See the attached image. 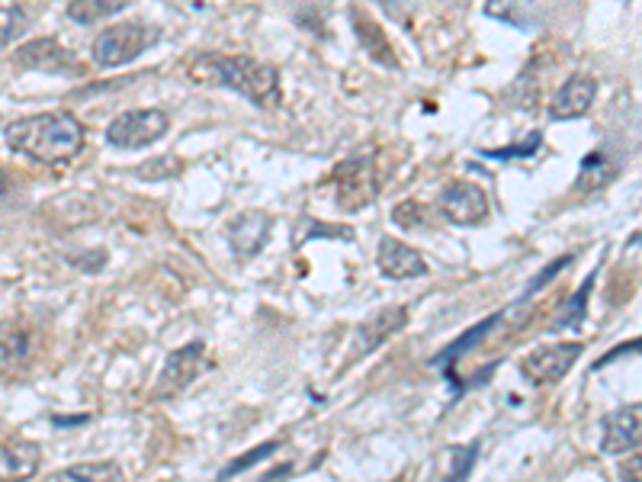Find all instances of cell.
Returning a JSON list of instances; mask_svg holds the SVG:
<instances>
[{
    "label": "cell",
    "mask_w": 642,
    "mask_h": 482,
    "mask_svg": "<svg viewBox=\"0 0 642 482\" xmlns=\"http://www.w3.org/2000/svg\"><path fill=\"white\" fill-rule=\"evenodd\" d=\"M3 138L7 148L39 165H68L84 148V125L71 113L52 110V113L7 122Z\"/></svg>",
    "instance_id": "obj_1"
},
{
    "label": "cell",
    "mask_w": 642,
    "mask_h": 482,
    "mask_svg": "<svg viewBox=\"0 0 642 482\" xmlns=\"http://www.w3.org/2000/svg\"><path fill=\"white\" fill-rule=\"evenodd\" d=\"M190 74L209 84L232 87L234 94H241L261 110L280 107V71L267 61H257L251 56H206V59H196Z\"/></svg>",
    "instance_id": "obj_2"
},
{
    "label": "cell",
    "mask_w": 642,
    "mask_h": 482,
    "mask_svg": "<svg viewBox=\"0 0 642 482\" xmlns=\"http://www.w3.org/2000/svg\"><path fill=\"white\" fill-rule=\"evenodd\" d=\"M152 43H155V29L152 26L125 20V23H117V26H107L94 39V61L100 68H122V64L138 59Z\"/></svg>",
    "instance_id": "obj_3"
},
{
    "label": "cell",
    "mask_w": 642,
    "mask_h": 482,
    "mask_svg": "<svg viewBox=\"0 0 642 482\" xmlns=\"http://www.w3.org/2000/svg\"><path fill=\"white\" fill-rule=\"evenodd\" d=\"M168 129H171V117L158 107L125 110L107 125V142L122 152H135V148H145V145H155L158 138H165Z\"/></svg>",
    "instance_id": "obj_4"
},
{
    "label": "cell",
    "mask_w": 642,
    "mask_h": 482,
    "mask_svg": "<svg viewBox=\"0 0 642 482\" xmlns=\"http://www.w3.org/2000/svg\"><path fill=\"white\" fill-rule=\"evenodd\" d=\"M584 345L579 341H559V345H540L521 361V376L530 386H553L569 376V370L582 358Z\"/></svg>",
    "instance_id": "obj_5"
},
{
    "label": "cell",
    "mask_w": 642,
    "mask_h": 482,
    "mask_svg": "<svg viewBox=\"0 0 642 482\" xmlns=\"http://www.w3.org/2000/svg\"><path fill=\"white\" fill-rule=\"evenodd\" d=\"M440 216L453 226H482L488 219V196L479 183L450 181L440 190Z\"/></svg>",
    "instance_id": "obj_6"
},
{
    "label": "cell",
    "mask_w": 642,
    "mask_h": 482,
    "mask_svg": "<svg viewBox=\"0 0 642 482\" xmlns=\"http://www.w3.org/2000/svg\"><path fill=\"white\" fill-rule=\"evenodd\" d=\"M335 186H338V206L341 209H363L366 203L376 200L379 193V181L373 171L370 158H348L335 168Z\"/></svg>",
    "instance_id": "obj_7"
},
{
    "label": "cell",
    "mask_w": 642,
    "mask_h": 482,
    "mask_svg": "<svg viewBox=\"0 0 642 482\" xmlns=\"http://www.w3.org/2000/svg\"><path fill=\"white\" fill-rule=\"evenodd\" d=\"M405 322H409V305H389V309L370 315L366 322H360L351 341V363L360 361V358H366V354L376 351V348H383L396 332L405 328Z\"/></svg>",
    "instance_id": "obj_8"
},
{
    "label": "cell",
    "mask_w": 642,
    "mask_h": 482,
    "mask_svg": "<svg viewBox=\"0 0 642 482\" xmlns=\"http://www.w3.org/2000/svg\"><path fill=\"white\" fill-rule=\"evenodd\" d=\"M203 354H206V345L203 341H190V345L171 351L168 361H165L161 376H158V383H155V399H171L177 393H183L196 379V373L203 366Z\"/></svg>",
    "instance_id": "obj_9"
},
{
    "label": "cell",
    "mask_w": 642,
    "mask_h": 482,
    "mask_svg": "<svg viewBox=\"0 0 642 482\" xmlns=\"http://www.w3.org/2000/svg\"><path fill=\"white\" fill-rule=\"evenodd\" d=\"M642 444V402H630V406H620L614 409L607 419H604V434H601V450L617 457V454H627L633 447Z\"/></svg>",
    "instance_id": "obj_10"
},
{
    "label": "cell",
    "mask_w": 642,
    "mask_h": 482,
    "mask_svg": "<svg viewBox=\"0 0 642 482\" xmlns=\"http://www.w3.org/2000/svg\"><path fill=\"white\" fill-rule=\"evenodd\" d=\"M270 232H274V219L267 213H261V209L238 213L229 222V248L238 261H251L254 254L264 251Z\"/></svg>",
    "instance_id": "obj_11"
},
{
    "label": "cell",
    "mask_w": 642,
    "mask_h": 482,
    "mask_svg": "<svg viewBox=\"0 0 642 482\" xmlns=\"http://www.w3.org/2000/svg\"><path fill=\"white\" fill-rule=\"evenodd\" d=\"M597 97V81L591 74H572L562 81V87L553 94L549 100V117L553 120H576V117H584L591 110Z\"/></svg>",
    "instance_id": "obj_12"
},
{
    "label": "cell",
    "mask_w": 642,
    "mask_h": 482,
    "mask_svg": "<svg viewBox=\"0 0 642 482\" xmlns=\"http://www.w3.org/2000/svg\"><path fill=\"white\" fill-rule=\"evenodd\" d=\"M376 264L383 270V277L389 280H414V277H424L431 267L427 261L399 239H383L379 241V251H376Z\"/></svg>",
    "instance_id": "obj_13"
},
{
    "label": "cell",
    "mask_w": 642,
    "mask_h": 482,
    "mask_svg": "<svg viewBox=\"0 0 642 482\" xmlns=\"http://www.w3.org/2000/svg\"><path fill=\"white\" fill-rule=\"evenodd\" d=\"M13 59H16L20 68H39V71H56V74L77 71L71 52H64L56 39H33V43H26L23 49H16Z\"/></svg>",
    "instance_id": "obj_14"
},
{
    "label": "cell",
    "mask_w": 642,
    "mask_h": 482,
    "mask_svg": "<svg viewBox=\"0 0 642 482\" xmlns=\"http://www.w3.org/2000/svg\"><path fill=\"white\" fill-rule=\"evenodd\" d=\"M43 463V450L36 444L26 441H10L0 450V470H3V482H26L33 480V473Z\"/></svg>",
    "instance_id": "obj_15"
},
{
    "label": "cell",
    "mask_w": 642,
    "mask_h": 482,
    "mask_svg": "<svg viewBox=\"0 0 642 482\" xmlns=\"http://www.w3.org/2000/svg\"><path fill=\"white\" fill-rule=\"evenodd\" d=\"M119 463L113 460H97V463H74L61 470L59 482H119Z\"/></svg>",
    "instance_id": "obj_16"
},
{
    "label": "cell",
    "mask_w": 642,
    "mask_h": 482,
    "mask_svg": "<svg viewBox=\"0 0 642 482\" xmlns=\"http://www.w3.org/2000/svg\"><path fill=\"white\" fill-rule=\"evenodd\" d=\"M591 287H594V274L584 280L582 290H576V293L569 297V302L562 305L559 318L553 322V328H556V332H562V328H579L584 318H588V297H591Z\"/></svg>",
    "instance_id": "obj_17"
},
{
    "label": "cell",
    "mask_w": 642,
    "mask_h": 482,
    "mask_svg": "<svg viewBox=\"0 0 642 482\" xmlns=\"http://www.w3.org/2000/svg\"><path fill=\"white\" fill-rule=\"evenodd\" d=\"M498 322H501V315H488V318H482V322H479L475 328H469L467 335H460V338H457V341H453V345H450V348H447V351H444V354L437 358V363L457 361V358H463V354H467V351H472L475 345H482V338H485V335H488V332H492V328H495Z\"/></svg>",
    "instance_id": "obj_18"
},
{
    "label": "cell",
    "mask_w": 642,
    "mask_h": 482,
    "mask_svg": "<svg viewBox=\"0 0 642 482\" xmlns=\"http://www.w3.org/2000/svg\"><path fill=\"white\" fill-rule=\"evenodd\" d=\"M277 447H280V441H267V444H261V447H254L251 454H241V457H234L232 463L219 473V480H232L238 473H244V470H251V467H257L261 460H267V457H274L277 454Z\"/></svg>",
    "instance_id": "obj_19"
},
{
    "label": "cell",
    "mask_w": 642,
    "mask_h": 482,
    "mask_svg": "<svg viewBox=\"0 0 642 482\" xmlns=\"http://www.w3.org/2000/svg\"><path fill=\"white\" fill-rule=\"evenodd\" d=\"M113 10H117L113 0H74V3L68 7V16H71L74 23H97L100 16H110Z\"/></svg>",
    "instance_id": "obj_20"
},
{
    "label": "cell",
    "mask_w": 642,
    "mask_h": 482,
    "mask_svg": "<svg viewBox=\"0 0 642 482\" xmlns=\"http://www.w3.org/2000/svg\"><path fill=\"white\" fill-rule=\"evenodd\" d=\"M479 460V444H467L453 450V470H450V482H467L472 467Z\"/></svg>",
    "instance_id": "obj_21"
},
{
    "label": "cell",
    "mask_w": 642,
    "mask_h": 482,
    "mask_svg": "<svg viewBox=\"0 0 642 482\" xmlns=\"http://www.w3.org/2000/svg\"><path fill=\"white\" fill-rule=\"evenodd\" d=\"M540 138H543V135H540V132H533V135H530V142L511 145V148H495V152H492V148H485L482 155H485V158H498V161H508V158H530V155L540 148Z\"/></svg>",
    "instance_id": "obj_22"
},
{
    "label": "cell",
    "mask_w": 642,
    "mask_h": 482,
    "mask_svg": "<svg viewBox=\"0 0 642 482\" xmlns=\"http://www.w3.org/2000/svg\"><path fill=\"white\" fill-rule=\"evenodd\" d=\"M566 264H572V254H562L559 261H553V264H546V270H543V274H536V277L530 280V287H526V290H524V297H521V302H526V300H530V297H536V293H540V290H543V287H546V284L553 280V277H559V270H562Z\"/></svg>",
    "instance_id": "obj_23"
},
{
    "label": "cell",
    "mask_w": 642,
    "mask_h": 482,
    "mask_svg": "<svg viewBox=\"0 0 642 482\" xmlns=\"http://www.w3.org/2000/svg\"><path fill=\"white\" fill-rule=\"evenodd\" d=\"M620 482H642V454H630L620 467H617Z\"/></svg>",
    "instance_id": "obj_24"
},
{
    "label": "cell",
    "mask_w": 642,
    "mask_h": 482,
    "mask_svg": "<svg viewBox=\"0 0 642 482\" xmlns=\"http://www.w3.org/2000/svg\"><path fill=\"white\" fill-rule=\"evenodd\" d=\"M623 354H642V338H640V341H627V345H623V348H614V351H610V354H607V358H601V361L594 363V370H601V366H604V363L620 361V358H623Z\"/></svg>",
    "instance_id": "obj_25"
}]
</instances>
